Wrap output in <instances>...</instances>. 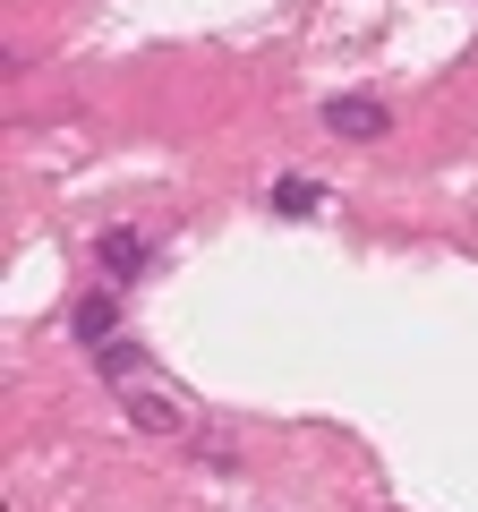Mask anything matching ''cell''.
<instances>
[{
    "label": "cell",
    "mask_w": 478,
    "mask_h": 512,
    "mask_svg": "<svg viewBox=\"0 0 478 512\" xmlns=\"http://www.w3.org/2000/svg\"><path fill=\"white\" fill-rule=\"evenodd\" d=\"M325 128L350 137V146H376V137H393V103H385V94H333Z\"/></svg>",
    "instance_id": "obj_1"
},
{
    "label": "cell",
    "mask_w": 478,
    "mask_h": 512,
    "mask_svg": "<svg viewBox=\"0 0 478 512\" xmlns=\"http://www.w3.org/2000/svg\"><path fill=\"white\" fill-rule=\"evenodd\" d=\"M94 265H103V282H120V291H129V282L154 265V239L137 231V222H111V231L94 239Z\"/></svg>",
    "instance_id": "obj_2"
},
{
    "label": "cell",
    "mask_w": 478,
    "mask_h": 512,
    "mask_svg": "<svg viewBox=\"0 0 478 512\" xmlns=\"http://www.w3.org/2000/svg\"><path fill=\"white\" fill-rule=\"evenodd\" d=\"M69 333L94 350V359H103V350L120 342V282H103V291H86V299H77V308H69Z\"/></svg>",
    "instance_id": "obj_3"
},
{
    "label": "cell",
    "mask_w": 478,
    "mask_h": 512,
    "mask_svg": "<svg viewBox=\"0 0 478 512\" xmlns=\"http://www.w3.org/2000/svg\"><path fill=\"white\" fill-rule=\"evenodd\" d=\"M265 205H274L282 222H308L316 205H325V188H316V180H274V197H265Z\"/></svg>",
    "instance_id": "obj_4"
}]
</instances>
